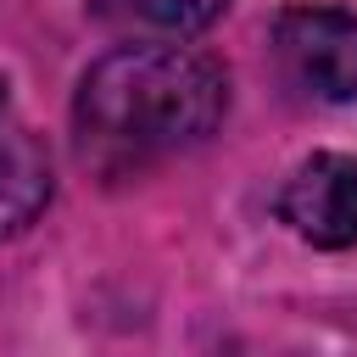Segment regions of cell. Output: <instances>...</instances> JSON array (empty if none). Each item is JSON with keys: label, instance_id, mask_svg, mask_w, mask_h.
<instances>
[{"label": "cell", "instance_id": "5", "mask_svg": "<svg viewBox=\"0 0 357 357\" xmlns=\"http://www.w3.org/2000/svg\"><path fill=\"white\" fill-rule=\"evenodd\" d=\"M223 6L229 0H106V11L123 28H139L151 39H190L206 22H218Z\"/></svg>", "mask_w": 357, "mask_h": 357}, {"label": "cell", "instance_id": "3", "mask_svg": "<svg viewBox=\"0 0 357 357\" xmlns=\"http://www.w3.org/2000/svg\"><path fill=\"white\" fill-rule=\"evenodd\" d=\"M279 218L318 251L357 245V156L340 151L307 156L279 190Z\"/></svg>", "mask_w": 357, "mask_h": 357}, {"label": "cell", "instance_id": "4", "mask_svg": "<svg viewBox=\"0 0 357 357\" xmlns=\"http://www.w3.org/2000/svg\"><path fill=\"white\" fill-rule=\"evenodd\" d=\"M50 201V156L33 123L17 112L11 89L0 84V240L28 229Z\"/></svg>", "mask_w": 357, "mask_h": 357}, {"label": "cell", "instance_id": "1", "mask_svg": "<svg viewBox=\"0 0 357 357\" xmlns=\"http://www.w3.org/2000/svg\"><path fill=\"white\" fill-rule=\"evenodd\" d=\"M229 112V73L178 39L117 45L78 78L73 134L78 156L106 173H145L167 156L195 151Z\"/></svg>", "mask_w": 357, "mask_h": 357}, {"label": "cell", "instance_id": "2", "mask_svg": "<svg viewBox=\"0 0 357 357\" xmlns=\"http://www.w3.org/2000/svg\"><path fill=\"white\" fill-rule=\"evenodd\" d=\"M268 50L279 78L301 100H357V11L346 6H290L273 17Z\"/></svg>", "mask_w": 357, "mask_h": 357}]
</instances>
